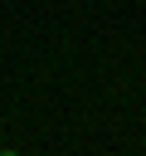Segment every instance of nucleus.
Here are the masks:
<instances>
[{
  "label": "nucleus",
  "instance_id": "obj_1",
  "mask_svg": "<svg viewBox=\"0 0 146 156\" xmlns=\"http://www.w3.org/2000/svg\"><path fill=\"white\" fill-rule=\"evenodd\" d=\"M0 156H15V151H0Z\"/></svg>",
  "mask_w": 146,
  "mask_h": 156
}]
</instances>
